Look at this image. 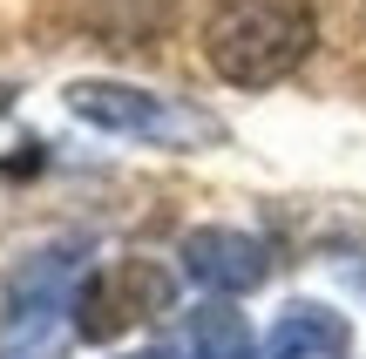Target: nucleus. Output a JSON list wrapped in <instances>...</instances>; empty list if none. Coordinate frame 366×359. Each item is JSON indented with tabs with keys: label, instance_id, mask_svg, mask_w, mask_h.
<instances>
[{
	"label": "nucleus",
	"instance_id": "f257e3e1",
	"mask_svg": "<svg viewBox=\"0 0 366 359\" xmlns=\"http://www.w3.org/2000/svg\"><path fill=\"white\" fill-rule=\"evenodd\" d=\"M319 41L312 0H210L204 61L231 89H278Z\"/></svg>",
	"mask_w": 366,
	"mask_h": 359
},
{
	"label": "nucleus",
	"instance_id": "f03ea898",
	"mask_svg": "<svg viewBox=\"0 0 366 359\" xmlns=\"http://www.w3.org/2000/svg\"><path fill=\"white\" fill-rule=\"evenodd\" d=\"M81 244H48V251L21 258L0 285V359H61L75 333V285Z\"/></svg>",
	"mask_w": 366,
	"mask_h": 359
},
{
	"label": "nucleus",
	"instance_id": "7ed1b4c3",
	"mask_svg": "<svg viewBox=\"0 0 366 359\" xmlns=\"http://www.w3.org/2000/svg\"><path fill=\"white\" fill-rule=\"evenodd\" d=\"M61 95H68V108H75L89 129H102V136L163 143V149H183V143H217V122H210V116H190V108H177V102H170V95L136 89V81L81 75V81H68Z\"/></svg>",
	"mask_w": 366,
	"mask_h": 359
},
{
	"label": "nucleus",
	"instance_id": "20e7f679",
	"mask_svg": "<svg viewBox=\"0 0 366 359\" xmlns=\"http://www.w3.org/2000/svg\"><path fill=\"white\" fill-rule=\"evenodd\" d=\"M149 305H170V278L143 258L102 265L75 285V339H116L122 325H136Z\"/></svg>",
	"mask_w": 366,
	"mask_h": 359
},
{
	"label": "nucleus",
	"instance_id": "39448f33",
	"mask_svg": "<svg viewBox=\"0 0 366 359\" xmlns=\"http://www.w3.org/2000/svg\"><path fill=\"white\" fill-rule=\"evenodd\" d=\"M183 271H190L204 292H217V298H244V292H258V285L272 278V251H264V238H251V231L204 224V231L183 238Z\"/></svg>",
	"mask_w": 366,
	"mask_h": 359
},
{
	"label": "nucleus",
	"instance_id": "423d86ee",
	"mask_svg": "<svg viewBox=\"0 0 366 359\" xmlns=\"http://www.w3.org/2000/svg\"><path fill=\"white\" fill-rule=\"evenodd\" d=\"M264 359H346V319L332 305H285L264 333Z\"/></svg>",
	"mask_w": 366,
	"mask_h": 359
},
{
	"label": "nucleus",
	"instance_id": "0eeeda50",
	"mask_svg": "<svg viewBox=\"0 0 366 359\" xmlns=\"http://www.w3.org/2000/svg\"><path fill=\"white\" fill-rule=\"evenodd\" d=\"M116 359H177L170 346H136V353H116Z\"/></svg>",
	"mask_w": 366,
	"mask_h": 359
},
{
	"label": "nucleus",
	"instance_id": "6e6552de",
	"mask_svg": "<svg viewBox=\"0 0 366 359\" xmlns=\"http://www.w3.org/2000/svg\"><path fill=\"white\" fill-rule=\"evenodd\" d=\"M7 108H14V81H0V116H7Z\"/></svg>",
	"mask_w": 366,
	"mask_h": 359
}]
</instances>
